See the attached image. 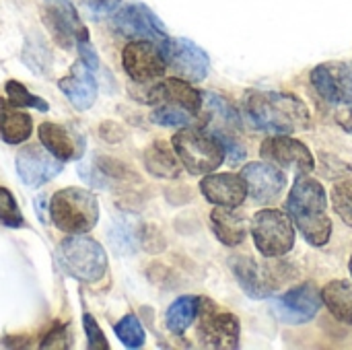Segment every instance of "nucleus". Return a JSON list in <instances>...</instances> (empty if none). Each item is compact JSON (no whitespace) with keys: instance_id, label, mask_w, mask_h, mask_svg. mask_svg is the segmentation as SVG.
<instances>
[{"instance_id":"nucleus-3","label":"nucleus","mask_w":352,"mask_h":350,"mask_svg":"<svg viewBox=\"0 0 352 350\" xmlns=\"http://www.w3.org/2000/svg\"><path fill=\"white\" fill-rule=\"evenodd\" d=\"M50 221L64 233H89L99 221L97 196L82 188H66L50 200Z\"/></svg>"},{"instance_id":"nucleus-10","label":"nucleus","mask_w":352,"mask_h":350,"mask_svg":"<svg viewBox=\"0 0 352 350\" xmlns=\"http://www.w3.org/2000/svg\"><path fill=\"white\" fill-rule=\"evenodd\" d=\"M122 64L128 76L136 83L161 78L167 70V60L161 43L148 39H134L122 52Z\"/></svg>"},{"instance_id":"nucleus-27","label":"nucleus","mask_w":352,"mask_h":350,"mask_svg":"<svg viewBox=\"0 0 352 350\" xmlns=\"http://www.w3.org/2000/svg\"><path fill=\"white\" fill-rule=\"evenodd\" d=\"M198 309H200V297L186 295V297L175 299L165 314L167 330L175 336H182L198 318Z\"/></svg>"},{"instance_id":"nucleus-8","label":"nucleus","mask_w":352,"mask_h":350,"mask_svg":"<svg viewBox=\"0 0 352 350\" xmlns=\"http://www.w3.org/2000/svg\"><path fill=\"white\" fill-rule=\"evenodd\" d=\"M153 107H161L167 111H173L182 118H186L190 124L200 118L202 111V93L196 91L190 80L184 78H165L159 85L151 89V95L146 99Z\"/></svg>"},{"instance_id":"nucleus-19","label":"nucleus","mask_w":352,"mask_h":350,"mask_svg":"<svg viewBox=\"0 0 352 350\" xmlns=\"http://www.w3.org/2000/svg\"><path fill=\"white\" fill-rule=\"evenodd\" d=\"M200 190L208 202L225 208L241 206L248 196L245 179L235 173H206L200 182Z\"/></svg>"},{"instance_id":"nucleus-30","label":"nucleus","mask_w":352,"mask_h":350,"mask_svg":"<svg viewBox=\"0 0 352 350\" xmlns=\"http://www.w3.org/2000/svg\"><path fill=\"white\" fill-rule=\"evenodd\" d=\"M116 336L120 338V342L128 349H140L144 344V328L140 324V320L132 314L124 316L118 324H116Z\"/></svg>"},{"instance_id":"nucleus-17","label":"nucleus","mask_w":352,"mask_h":350,"mask_svg":"<svg viewBox=\"0 0 352 350\" xmlns=\"http://www.w3.org/2000/svg\"><path fill=\"white\" fill-rule=\"evenodd\" d=\"M324 299H322V293L311 285H303V287H297L293 291H289L287 295L278 297L274 301V311L278 314V318L287 324H305L309 320L316 318V314L320 311Z\"/></svg>"},{"instance_id":"nucleus-6","label":"nucleus","mask_w":352,"mask_h":350,"mask_svg":"<svg viewBox=\"0 0 352 350\" xmlns=\"http://www.w3.org/2000/svg\"><path fill=\"white\" fill-rule=\"evenodd\" d=\"M252 235L256 248L266 258H278L293 250L295 245V227L289 212L266 208L256 212L252 221Z\"/></svg>"},{"instance_id":"nucleus-36","label":"nucleus","mask_w":352,"mask_h":350,"mask_svg":"<svg viewBox=\"0 0 352 350\" xmlns=\"http://www.w3.org/2000/svg\"><path fill=\"white\" fill-rule=\"evenodd\" d=\"M45 210L50 212V204H47V198L41 194V196H37V198H35V212H37V217H39V221H41V223H47V215H45Z\"/></svg>"},{"instance_id":"nucleus-18","label":"nucleus","mask_w":352,"mask_h":350,"mask_svg":"<svg viewBox=\"0 0 352 350\" xmlns=\"http://www.w3.org/2000/svg\"><path fill=\"white\" fill-rule=\"evenodd\" d=\"M241 177L245 179L248 194L260 204L274 202L287 188L285 173L272 163H248L241 169Z\"/></svg>"},{"instance_id":"nucleus-31","label":"nucleus","mask_w":352,"mask_h":350,"mask_svg":"<svg viewBox=\"0 0 352 350\" xmlns=\"http://www.w3.org/2000/svg\"><path fill=\"white\" fill-rule=\"evenodd\" d=\"M0 225H4L8 229L25 227V219L21 215V208H19L14 196L6 188H0Z\"/></svg>"},{"instance_id":"nucleus-34","label":"nucleus","mask_w":352,"mask_h":350,"mask_svg":"<svg viewBox=\"0 0 352 350\" xmlns=\"http://www.w3.org/2000/svg\"><path fill=\"white\" fill-rule=\"evenodd\" d=\"M80 6L91 14L93 19H103L107 14H113L122 0H78Z\"/></svg>"},{"instance_id":"nucleus-32","label":"nucleus","mask_w":352,"mask_h":350,"mask_svg":"<svg viewBox=\"0 0 352 350\" xmlns=\"http://www.w3.org/2000/svg\"><path fill=\"white\" fill-rule=\"evenodd\" d=\"M332 204H334L336 215L349 227H352V177L334 186V190H332Z\"/></svg>"},{"instance_id":"nucleus-2","label":"nucleus","mask_w":352,"mask_h":350,"mask_svg":"<svg viewBox=\"0 0 352 350\" xmlns=\"http://www.w3.org/2000/svg\"><path fill=\"white\" fill-rule=\"evenodd\" d=\"M326 192L314 177L299 175L287 198V212L311 245H326L332 233V221L326 212Z\"/></svg>"},{"instance_id":"nucleus-24","label":"nucleus","mask_w":352,"mask_h":350,"mask_svg":"<svg viewBox=\"0 0 352 350\" xmlns=\"http://www.w3.org/2000/svg\"><path fill=\"white\" fill-rule=\"evenodd\" d=\"M212 221V231L214 235L225 243V245H239L245 241L248 235V223L243 215H237L235 208H225L219 206L210 215Z\"/></svg>"},{"instance_id":"nucleus-28","label":"nucleus","mask_w":352,"mask_h":350,"mask_svg":"<svg viewBox=\"0 0 352 350\" xmlns=\"http://www.w3.org/2000/svg\"><path fill=\"white\" fill-rule=\"evenodd\" d=\"M107 237H109V243L116 250V254H122V256L124 254H134L138 233H136L134 223L128 217H118L111 223V227L107 231Z\"/></svg>"},{"instance_id":"nucleus-29","label":"nucleus","mask_w":352,"mask_h":350,"mask_svg":"<svg viewBox=\"0 0 352 350\" xmlns=\"http://www.w3.org/2000/svg\"><path fill=\"white\" fill-rule=\"evenodd\" d=\"M4 91H6V101L14 107H31V109H37V111H47L50 109V103L43 101L41 97H35L31 95L23 83L19 80H8L4 85Z\"/></svg>"},{"instance_id":"nucleus-11","label":"nucleus","mask_w":352,"mask_h":350,"mask_svg":"<svg viewBox=\"0 0 352 350\" xmlns=\"http://www.w3.org/2000/svg\"><path fill=\"white\" fill-rule=\"evenodd\" d=\"M113 25L122 35L130 39H148L155 43H165L169 39L159 17L140 2L120 8L113 14Z\"/></svg>"},{"instance_id":"nucleus-7","label":"nucleus","mask_w":352,"mask_h":350,"mask_svg":"<svg viewBox=\"0 0 352 350\" xmlns=\"http://www.w3.org/2000/svg\"><path fill=\"white\" fill-rule=\"evenodd\" d=\"M198 340L206 349H237L239 347V320L233 314L221 311L210 299H200Z\"/></svg>"},{"instance_id":"nucleus-16","label":"nucleus","mask_w":352,"mask_h":350,"mask_svg":"<svg viewBox=\"0 0 352 350\" xmlns=\"http://www.w3.org/2000/svg\"><path fill=\"white\" fill-rule=\"evenodd\" d=\"M204 101H202V130L210 132L212 136H217L223 144L229 140H235L233 134L239 130L241 122H239V113L233 107V103L212 91L202 93Z\"/></svg>"},{"instance_id":"nucleus-35","label":"nucleus","mask_w":352,"mask_h":350,"mask_svg":"<svg viewBox=\"0 0 352 350\" xmlns=\"http://www.w3.org/2000/svg\"><path fill=\"white\" fill-rule=\"evenodd\" d=\"M66 340H70V338H68V328H66L64 324H58V326L45 336V340L41 342V349H68L70 342H66Z\"/></svg>"},{"instance_id":"nucleus-9","label":"nucleus","mask_w":352,"mask_h":350,"mask_svg":"<svg viewBox=\"0 0 352 350\" xmlns=\"http://www.w3.org/2000/svg\"><path fill=\"white\" fill-rule=\"evenodd\" d=\"M41 17L54 41L66 50L89 39V31L80 23L78 10L70 0H43Z\"/></svg>"},{"instance_id":"nucleus-23","label":"nucleus","mask_w":352,"mask_h":350,"mask_svg":"<svg viewBox=\"0 0 352 350\" xmlns=\"http://www.w3.org/2000/svg\"><path fill=\"white\" fill-rule=\"evenodd\" d=\"M33 132V120L29 113L0 99V138L6 144H21Z\"/></svg>"},{"instance_id":"nucleus-12","label":"nucleus","mask_w":352,"mask_h":350,"mask_svg":"<svg viewBox=\"0 0 352 350\" xmlns=\"http://www.w3.org/2000/svg\"><path fill=\"white\" fill-rule=\"evenodd\" d=\"M161 47H163L167 66H171L179 78L190 80V83H198L206 78L208 56L194 41L177 37V39H167L165 43H161Z\"/></svg>"},{"instance_id":"nucleus-22","label":"nucleus","mask_w":352,"mask_h":350,"mask_svg":"<svg viewBox=\"0 0 352 350\" xmlns=\"http://www.w3.org/2000/svg\"><path fill=\"white\" fill-rule=\"evenodd\" d=\"M229 266L239 283V287L245 291L252 299H264L272 293L270 274L264 272L250 256H233L229 260Z\"/></svg>"},{"instance_id":"nucleus-14","label":"nucleus","mask_w":352,"mask_h":350,"mask_svg":"<svg viewBox=\"0 0 352 350\" xmlns=\"http://www.w3.org/2000/svg\"><path fill=\"white\" fill-rule=\"evenodd\" d=\"M314 89L334 105L352 107V62H328L311 70Z\"/></svg>"},{"instance_id":"nucleus-1","label":"nucleus","mask_w":352,"mask_h":350,"mask_svg":"<svg viewBox=\"0 0 352 350\" xmlns=\"http://www.w3.org/2000/svg\"><path fill=\"white\" fill-rule=\"evenodd\" d=\"M250 122L264 132L293 134L309 128V109L293 93L280 91H250L243 101Z\"/></svg>"},{"instance_id":"nucleus-33","label":"nucleus","mask_w":352,"mask_h":350,"mask_svg":"<svg viewBox=\"0 0 352 350\" xmlns=\"http://www.w3.org/2000/svg\"><path fill=\"white\" fill-rule=\"evenodd\" d=\"M82 328H85V334H87V340H89V349L109 350L107 338H105V334L101 332V328L97 326V322L93 320V316H89V314L82 316Z\"/></svg>"},{"instance_id":"nucleus-5","label":"nucleus","mask_w":352,"mask_h":350,"mask_svg":"<svg viewBox=\"0 0 352 350\" xmlns=\"http://www.w3.org/2000/svg\"><path fill=\"white\" fill-rule=\"evenodd\" d=\"M171 146L179 157L182 165L192 175H206L212 173L225 161V146L223 142L206 130L200 128H184L179 130Z\"/></svg>"},{"instance_id":"nucleus-26","label":"nucleus","mask_w":352,"mask_h":350,"mask_svg":"<svg viewBox=\"0 0 352 350\" xmlns=\"http://www.w3.org/2000/svg\"><path fill=\"white\" fill-rule=\"evenodd\" d=\"M144 165H146L148 173H153L155 177H171L173 179L182 171L179 157L175 155V151H171V146H167L161 140L146 149Z\"/></svg>"},{"instance_id":"nucleus-25","label":"nucleus","mask_w":352,"mask_h":350,"mask_svg":"<svg viewBox=\"0 0 352 350\" xmlns=\"http://www.w3.org/2000/svg\"><path fill=\"white\" fill-rule=\"evenodd\" d=\"M324 305L330 309V314L342 322L352 326V283L351 281H334L324 287L322 291Z\"/></svg>"},{"instance_id":"nucleus-38","label":"nucleus","mask_w":352,"mask_h":350,"mask_svg":"<svg viewBox=\"0 0 352 350\" xmlns=\"http://www.w3.org/2000/svg\"><path fill=\"white\" fill-rule=\"evenodd\" d=\"M349 268H351V274H352V258H351V262H349Z\"/></svg>"},{"instance_id":"nucleus-21","label":"nucleus","mask_w":352,"mask_h":350,"mask_svg":"<svg viewBox=\"0 0 352 350\" xmlns=\"http://www.w3.org/2000/svg\"><path fill=\"white\" fill-rule=\"evenodd\" d=\"M39 140L52 155H56L64 163L80 159L85 153L82 136L76 134L74 130L60 126V124H54V122H43L39 126Z\"/></svg>"},{"instance_id":"nucleus-15","label":"nucleus","mask_w":352,"mask_h":350,"mask_svg":"<svg viewBox=\"0 0 352 350\" xmlns=\"http://www.w3.org/2000/svg\"><path fill=\"white\" fill-rule=\"evenodd\" d=\"M64 169V161L52 155L43 144H29L16 155V173L27 188H39Z\"/></svg>"},{"instance_id":"nucleus-20","label":"nucleus","mask_w":352,"mask_h":350,"mask_svg":"<svg viewBox=\"0 0 352 350\" xmlns=\"http://www.w3.org/2000/svg\"><path fill=\"white\" fill-rule=\"evenodd\" d=\"M58 87L78 111H87L97 99V80L82 60L72 64L70 72L58 80Z\"/></svg>"},{"instance_id":"nucleus-37","label":"nucleus","mask_w":352,"mask_h":350,"mask_svg":"<svg viewBox=\"0 0 352 350\" xmlns=\"http://www.w3.org/2000/svg\"><path fill=\"white\" fill-rule=\"evenodd\" d=\"M336 120H338V124H340L346 132H352V107L344 109V111H338Z\"/></svg>"},{"instance_id":"nucleus-13","label":"nucleus","mask_w":352,"mask_h":350,"mask_svg":"<svg viewBox=\"0 0 352 350\" xmlns=\"http://www.w3.org/2000/svg\"><path fill=\"white\" fill-rule=\"evenodd\" d=\"M260 155L268 163L278 165V167L289 169V171H295L297 175L311 173L314 165H316L309 149L303 142L289 138V134H278V136L266 138L262 149H260Z\"/></svg>"},{"instance_id":"nucleus-4","label":"nucleus","mask_w":352,"mask_h":350,"mask_svg":"<svg viewBox=\"0 0 352 350\" xmlns=\"http://www.w3.org/2000/svg\"><path fill=\"white\" fill-rule=\"evenodd\" d=\"M56 256L62 270L80 283H97L107 270V254L103 245L85 233L62 239Z\"/></svg>"}]
</instances>
